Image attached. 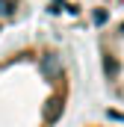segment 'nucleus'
I'll return each instance as SVG.
<instances>
[{"label": "nucleus", "instance_id": "f257e3e1", "mask_svg": "<svg viewBox=\"0 0 124 127\" xmlns=\"http://www.w3.org/2000/svg\"><path fill=\"white\" fill-rule=\"evenodd\" d=\"M77 71L53 38H24L0 53V127H59Z\"/></svg>", "mask_w": 124, "mask_h": 127}, {"label": "nucleus", "instance_id": "f03ea898", "mask_svg": "<svg viewBox=\"0 0 124 127\" xmlns=\"http://www.w3.org/2000/svg\"><path fill=\"white\" fill-rule=\"evenodd\" d=\"M97 68L106 95L124 103V15L106 24L97 35Z\"/></svg>", "mask_w": 124, "mask_h": 127}, {"label": "nucleus", "instance_id": "7ed1b4c3", "mask_svg": "<svg viewBox=\"0 0 124 127\" xmlns=\"http://www.w3.org/2000/svg\"><path fill=\"white\" fill-rule=\"evenodd\" d=\"M27 3L30 0H0V35L27 15Z\"/></svg>", "mask_w": 124, "mask_h": 127}, {"label": "nucleus", "instance_id": "20e7f679", "mask_svg": "<svg viewBox=\"0 0 124 127\" xmlns=\"http://www.w3.org/2000/svg\"><path fill=\"white\" fill-rule=\"evenodd\" d=\"M89 3H100V6H124V0H89Z\"/></svg>", "mask_w": 124, "mask_h": 127}, {"label": "nucleus", "instance_id": "39448f33", "mask_svg": "<svg viewBox=\"0 0 124 127\" xmlns=\"http://www.w3.org/2000/svg\"><path fill=\"white\" fill-rule=\"evenodd\" d=\"M83 127H109V124H83Z\"/></svg>", "mask_w": 124, "mask_h": 127}]
</instances>
